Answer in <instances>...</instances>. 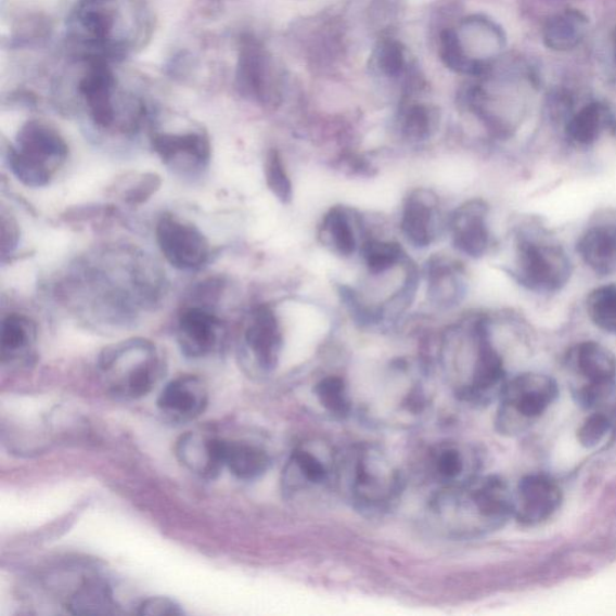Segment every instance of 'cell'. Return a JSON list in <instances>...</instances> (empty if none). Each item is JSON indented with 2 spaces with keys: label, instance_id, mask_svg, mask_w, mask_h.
Segmentation results:
<instances>
[{
  "label": "cell",
  "instance_id": "cell-25",
  "mask_svg": "<svg viewBox=\"0 0 616 616\" xmlns=\"http://www.w3.org/2000/svg\"><path fill=\"white\" fill-rule=\"evenodd\" d=\"M588 30V18L577 10H566L547 22L543 40L547 48L566 51L579 46Z\"/></svg>",
  "mask_w": 616,
  "mask_h": 616
},
{
  "label": "cell",
  "instance_id": "cell-17",
  "mask_svg": "<svg viewBox=\"0 0 616 616\" xmlns=\"http://www.w3.org/2000/svg\"><path fill=\"white\" fill-rule=\"evenodd\" d=\"M223 446L224 439L194 432L187 433L179 439L175 452L181 464L194 475L213 480L221 475L226 467Z\"/></svg>",
  "mask_w": 616,
  "mask_h": 616
},
{
  "label": "cell",
  "instance_id": "cell-11",
  "mask_svg": "<svg viewBox=\"0 0 616 616\" xmlns=\"http://www.w3.org/2000/svg\"><path fill=\"white\" fill-rule=\"evenodd\" d=\"M563 502V491L556 482L544 475L524 477L514 493V516L524 525H537L549 519Z\"/></svg>",
  "mask_w": 616,
  "mask_h": 616
},
{
  "label": "cell",
  "instance_id": "cell-23",
  "mask_svg": "<svg viewBox=\"0 0 616 616\" xmlns=\"http://www.w3.org/2000/svg\"><path fill=\"white\" fill-rule=\"evenodd\" d=\"M330 476L325 462L310 450L298 448L292 453L287 466L283 470L285 491H298L307 487L323 486Z\"/></svg>",
  "mask_w": 616,
  "mask_h": 616
},
{
  "label": "cell",
  "instance_id": "cell-16",
  "mask_svg": "<svg viewBox=\"0 0 616 616\" xmlns=\"http://www.w3.org/2000/svg\"><path fill=\"white\" fill-rule=\"evenodd\" d=\"M577 252L586 266L600 278L616 274V217L602 218L589 226L577 241Z\"/></svg>",
  "mask_w": 616,
  "mask_h": 616
},
{
  "label": "cell",
  "instance_id": "cell-38",
  "mask_svg": "<svg viewBox=\"0 0 616 616\" xmlns=\"http://www.w3.org/2000/svg\"><path fill=\"white\" fill-rule=\"evenodd\" d=\"M612 423L607 415L602 413L591 414L579 427L578 441L585 448H595L611 432Z\"/></svg>",
  "mask_w": 616,
  "mask_h": 616
},
{
  "label": "cell",
  "instance_id": "cell-5",
  "mask_svg": "<svg viewBox=\"0 0 616 616\" xmlns=\"http://www.w3.org/2000/svg\"><path fill=\"white\" fill-rule=\"evenodd\" d=\"M98 368L108 392L126 400L144 398L164 373L156 346L142 338L106 347L99 356Z\"/></svg>",
  "mask_w": 616,
  "mask_h": 616
},
{
  "label": "cell",
  "instance_id": "cell-34",
  "mask_svg": "<svg viewBox=\"0 0 616 616\" xmlns=\"http://www.w3.org/2000/svg\"><path fill=\"white\" fill-rule=\"evenodd\" d=\"M315 394L332 415L345 418L350 413L351 402L347 390V385L343 378L329 376L317 383Z\"/></svg>",
  "mask_w": 616,
  "mask_h": 616
},
{
  "label": "cell",
  "instance_id": "cell-39",
  "mask_svg": "<svg viewBox=\"0 0 616 616\" xmlns=\"http://www.w3.org/2000/svg\"><path fill=\"white\" fill-rule=\"evenodd\" d=\"M377 64L384 75L399 76L405 68V53L401 43L395 40L382 42L377 50Z\"/></svg>",
  "mask_w": 616,
  "mask_h": 616
},
{
  "label": "cell",
  "instance_id": "cell-20",
  "mask_svg": "<svg viewBox=\"0 0 616 616\" xmlns=\"http://www.w3.org/2000/svg\"><path fill=\"white\" fill-rule=\"evenodd\" d=\"M152 147L165 164L171 167H180L182 161L192 165V168H205L211 158L210 140L203 134L191 133L172 134L164 133L154 136Z\"/></svg>",
  "mask_w": 616,
  "mask_h": 616
},
{
  "label": "cell",
  "instance_id": "cell-8",
  "mask_svg": "<svg viewBox=\"0 0 616 616\" xmlns=\"http://www.w3.org/2000/svg\"><path fill=\"white\" fill-rule=\"evenodd\" d=\"M569 361L578 375L586 380L575 392L577 402L591 409L606 398L616 384V357L596 341H585L570 350Z\"/></svg>",
  "mask_w": 616,
  "mask_h": 616
},
{
  "label": "cell",
  "instance_id": "cell-24",
  "mask_svg": "<svg viewBox=\"0 0 616 616\" xmlns=\"http://www.w3.org/2000/svg\"><path fill=\"white\" fill-rule=\"evenodd\" d=\"M224 466L240 480H256L269 471L271 459L266 450L240 441H227L223 446Z\"/></svg>",
  "mask_w": 616,
  "mask_h": 616
},
{
  "label": "cell",
  "instance_id": "cell-22",
  "mask_svg": "<svg viewBox=\"0 0 616 616\" xmlns=\"http://www.w3.org/2000/svg\"><path fill=\"white\" fill-rule=\"evenodd\" d=\"M37 341V325L26 316L10 315L0 328V356L3 364L26 361Z\"/></svg>",
  "mask_w": 616,
  "mask_h": 616
},
{
  "label": "cell",
  "instance_id": "cell-33",
  "mask_svg": "<svg viewBox=\"0 0 616 616\" xmlns=\"http://www.w3.org/2000/svg\"><path fill=\"white\" fill-rule=\"evenodd\" d=\"M437 118L431 107L421 104L406 107L400 116L402 136L413 142H422L434 134Z\"/></svg>",
  "mask_w": 616,
  "mask_h": 616
},
{
  "label": "cell",
  "instance_id": "cell-37",
  "mask_svg": "<svg viewBox=\"0 0 616 616\" xmlns=\"http://www.w3.org/2000/svg\"><path fill=\"white\" fill-rule=\"evenodd\" d=\"M8 164L15 178L29 189H41L51 182L53 176L51 171L28 159L15 147L8 152Z\"/></svg>",
  "mask_w": 616,
  "mask_h": 616
},
{
  "label": "cell",
  "instance_id": "cell-29",
  "mask_svg": "<svg viewBox=\"0 0 616 616\" xmlns=\"http://www.w3.org/2000/svg\"><path fill=\"white\" fill-rule=\"evenodd\" d=\"M586 306L592 324L603 333L616 336V284H603L592 290Z\"/></svg>",
  "mask_w": 616,
  "mask_h": 616
},
{
  "label": "cell",
  "instance_id": "cell-19",
  "mask_svg": "<svg viewBox=\"0 0 616 616\" xmlns=\"http://www.w3.org/2000/svg\"><path fill=\"white\" fill-rule=\"evenodd\" d=\"M437 200L425 190L413 191L406 197L401 215V231L416 248L431 246L436 238Z\"/></svg>",
  "mask_w": 616,
  "mask_h": 616
},
{
  "label": "cell",
  "instance_id": "cell-26",
  "mask_svg": "<svg viewBox=\"0 0 616 616\" xmlns=\"http://www.w3.org/2000/svg\"><path fill=\"white\" fill-rule=\"evenodd\" d=\"M69 611L75 615H107L117 613L113 589L102 578L82 582L69 600Z\"/></svg>",
  "mask_w": 616,
  "mask_h": 616
},
{
  "label": "cell",
  "instance_id": "cell-14",
  "mask_svg": "<svg viewBox=\"0 0 616 616\" xmlns=\"http://www.w3.org/2000/svg\"><path fill=\"white\" fill-rule=\"evenodd\" d=\"M15 149L31 162L56 172L67 161L69 149L60 131L42 120H28L21 127Z\"/></svg>",
  "mask_w": 616,
  "mask_h": 616
},
{
  "label": "cell",
  "instance_id": "cell-2",
  "mask_svg": "<svg viewBox=\"0 0 616 616\" xmlns=\"http://www.w3.org/2000/svg\"><path fill=\"white\" fill-rule=\"evenodd\" d=\"M439 523L455 536L497 530L514 516V493L497 476L472 477L444 488L432 504Z\"/></svg>",
  "mask_w": 616,
  "mask_h": 616
},
{
  "label": "cell",
  "instance_id": "cell-10",
  "mask_svg": "<svg viewBox=\"0 0 616 616\" xmlns=\"http://www.w3.org/2000/svg\"><path fill=\"white\" fill-rule=\"evenodd\" d=\"M246 367L257 376L269 375L277 370L282 346V330L277 313L270 307L260 306L252 315L244 336Z\"/></svg>",
  "mask_w": 616,
  "mask_h": 616
},
{
  "label": "cell",
  "instance_id": "cell-36",
  "mask_svg": "<svg viewBox=\"0 0 616 616\" xmlns=\"http://www.w3.org/2000/svg\"><path fill=\"white\" fill-rule=\"evenodd\" d=\"M264 174L271 193L282 204H290L293 201V184L278 150L272 149L268 152L264 163Z\"/></svg>",
  "mask_w": 616,
  "mask_h": 616
},
{
  "label": "cell",
  "instance_id": "cell-9",
  "mask_svg": "<svg viewBox=\"0 0 616 616\" xmlns=\"http://www.w3.org/2000/svg\"><path fill=\"white\" fill-rule=\"evenodd\" d=\"M156 234L164 257L176 269H200L210 257V245L202 231L178 217L162 216Z\"/></svg>",
  "mask_w": 616,
  "mask_h": 616
},
{
  "label": "cell",
  "instance_id": "cell-18",
  "mask_svg": "<svg viewBox=\"0 0 616 616\" xmlns=\"http://www.w3.org/2000/svg\"><path fill=\"white\" fill-rule=\"evenodd\" d=\"M79 88L94 124L102 128L112 127L116 118V80L105 62L92 61Z\"/></svg>",
  "mask_w": 616,
  "mask_h": 616
},
{
  "label": "cell",
  "instance_id": "cell-6",
  "mask_svg": "<svg viewBox=\"0 0 616 616\" xmlns=\"http://www.w3.org/2000/svg\"><path fill=\"white\" fill-rule=\"evenodd\" d=\"M559 396L553 377L523 373L505 382L500 395L497 426L502 434H518L542 416Z\"/></svg>",
  "mask_w": 616,
  "mask_h": 616
},
{
  "label": "cell",
  "instance_id": "cell-31",
  "mask_svg": "<svg viewBox=\"0 0 616 616\" xmlns=\"http://www.w3.org/2000/svg\"><path fill=\"white\" fill-rule=\"evenodd\" d=\"M361 255L370 272L377 277L398 266L405 252L398 242L369 239L361 246Z\"/></svg>",
  "mask_w": 616,
  "mask_h": 616
},
{
  "label": "cell",
  "instance_id": "cell-32",
  "mask_svg": "<svg viewBox=\"0 0 616 616\" xmlns=\"http://www.w3.org/2000/svg\"><path fill=\"white\" fill-rule=\"evenodd\" d=\"M459 268L457 264L445 259H435L428 266V280H431V294L438 303L446 305L459 299Z\"/></svg>",
  "mask_w": 616,
  "mask_h": 616
},
{
  "label": "cell",
  "instance_id": "cell-41",
  "mask_svg": "<svg viewBox=\"0 0 616 616\" xmlns=\"http://www.w3.org/2000/svg\"><path fill=\"white\" fill-rule=\"evenodd\" d=\"M138 613L150 616H178L184 614L180 604L168 598L147 599L140 604Z\"/></svg>",
  "mask_w": 616,
  "mask_h": 616
},
{
  "label": "cell",
  "instance_id": "cell-28",
  "mask_svg": "<svg viewBox=\"0 0 616 616\" xmlns=\"http://www.w3.org/2000/svg\"><path fill=\"white\" fill-rule=\"evenodd\" d=\"M467 462L464 450L455 444L439 446L432 454L434 476L444 483V488L457 486L472 478L466 475Z\"/></svg>",
  "mask_w": 616,
  "mask_h": 616
},
{
  "label": "cell",
  "instance_id": "cell-42",
  "mask_svg": "<svg viewBox=\"0 0 616 616\" xmlns=\"http://www.w3.org/2000/svg\"><path fill=\"white\" fill-rule=\"evenodd\" d=\"M20 229L13 217L2 216V256L8 257L18 245Z\"/></svg>",
  "mask_w": 616,
  "mask_h": 616
},
{
  "label": "cell",
  "instance_id": "cell-35",
  "mask_svg": "<svg viewBox=\"0 0 616 616\" xmlns=\"http://www.w3.org/2000/svg\"><path fill=\"white\" fill-rule=\"evenodd\" d=\"M441 56L449 69L460 74L477 75L486 69L480 61L469 56L453 30L442 33Z\"/></svg>",
  "mask_w": 616,
  "mask_h": 616
},
{
  "label": "cell",
  "instance_id": "cell-15",
  "mask_svg": "<svg viewBox=\"0 0 616 616\" xmlns=\"http://www.w3.org/2000/svg\"><path fill=\"white\" fill-rule=\"evenodd\" d=\"M488 216L489 206L478 200L460 206L450 219L453 244L465 256L480 258L488 252L491 244Z\"/></svg>",
  "mask_w": 616,
  "mask_h": 616
},
{
  "label": "cell",
  "instance_id": "cell-21",
  "mask_svg": "<svg viewBox=\"0 0 616 616\" xmlns=\"http://www.w3.org/2000/svg\"><path fill=\"white\" fill-rule=\"evenodd\" d=\"M616 130V118L607 105L590 103L567 118L565 136L572 146L588 150L606 131Z\"/></svg>",
  "mask_w": 616,
  "mask_h": 616
},
{
  "label": "cell",
  "instance_id": "cell-12",
  "mask_svg": "<svg viewBox=\"0 0 616 616\" xmlns=\"http://www.w3.org/2000/svg\"><path fill=\"white\" fill-rule=\"evenodd\" d=\"M221 319L202 307L187 308L180 317L178 341L182 355L190 359L211 356L223 341Z\"/></svg>",
  "mask_w": 616,
  "mask_h": 616
},
{
  "label": "cell",
  "instance_id": "cell-13",
  "mask_svg": "<svg viewBox=\"0 0 616 616\" xmlns=\"http://www.w3.org/2000/svg\"><path fill=\"white\" fill-rule=\"evenodd\" d=\"M208 392L205 383L196 376L185 375L165 385L157 407L165 421L185 424L200 418L206 410Z\"/></svg>",
  "mask_w": 616,
  "mask_h": 616
},
{
  "label": "cell",
  "instance_id": "cell-3",
  "mask_svg": "<svg viewBox=\"0 0 616 616\" xmlns=\"http://www.w3.org/2000/svg\"><path fill=\"white\" fill-rule=\"evenodd\" d=\"M511 277L535 294H557L566 288L574 262L566 248L542 224L530 223L516 230Z\"/></svg>",
  "mask_w": 616,
  "mask_h": 616
},
{
  "label": "cell",
  "instance_id": "cell-4",
  "mask_svg": "<svg viewBox=\"0 0 616 616\" xmlns=\"http://www.w3.org/2000/svg\"><path fill=\"white\" fill-rule=\"evenodd\" d=\"M337 473L349 499L362 512L388 511L402 491L401 473L372 446L351 449L338 461Z\"/></svg>",
  "mask_w": 616,
  "mask_h": 616
},
{
  "label": "cell",
  "instance_id": "cell-30",
  "mask_svg": "<svg viewBox=\"0 0 616 616\" xmlns=\"http://www.w3.org/2000/svg\"><path fill=\"white\" fill-rule=\"evenodd\" d=\"M262 52L256 47L242 50L238 80L247 94L266 98L267 62Z\"/></svg>",
  "mask_w": 616,
  "mask_h": 616
},
{
  "label": "cell",
  "instance_id": "cell-1",
  "mask_svg": "<svg viewBox=\"0 0 616 616\" xmlns=\"http://www.w3.org/2000/svg\"><path fill=\"white\" fill-rule=\"evenodd\" d=\"M152 16L142 0H79L68 36L92 61L125 57L145 46Z\"/></svg>",
  "mask_w": 616,
  "mask_h": 616
},
{
  "label": "cell",
  "instance_id": "cell-7",
  "mask_svg": "<svg viewBox=\"0 0 616 616\" xmlns=\"http://www.w3.org/2000/svg\"><path fill=\"white\" fill-rule=\"evenodd\" d=\"M473 328V365L465 387L458 395L475 405H487L500 398L505 382L503 359L491 338L490 322L479 316Z\"/></svg>",
  "mask_w": 616,
  "mask_h": 616
},
{
  "label": "cell",
  "instance_id": "cell-40",
  "mask_svg": "<svg viewBox=\"0 0 616 616\" xmlns=\"http://www.w3.org/2000/svg\"><path fill=\"white\" fill-rule=\"evenodd\" d=\"M162 185L157 174H144L124 193V201L130 205H140L151 200Z\"/></svg>",
  "mask_w": 616,
  "mask_h": 616
},
{
  "label": "cell",
  "instance_id": "cell-27",
  "mask_svg": "<svg viewBox=\"0 0 616 616\" xmlns=\"http://www.w3.org/2000/svg\"><path fill=\"white\" fill-rule=\"evenodd\" d=\"M324 241L341 257L354 256L358 240L354 223L344 207H333L326 213L321 227Z\"/></svg>",
  "mask_w": 616,
  "mask_h": 616
}]
</instances>
